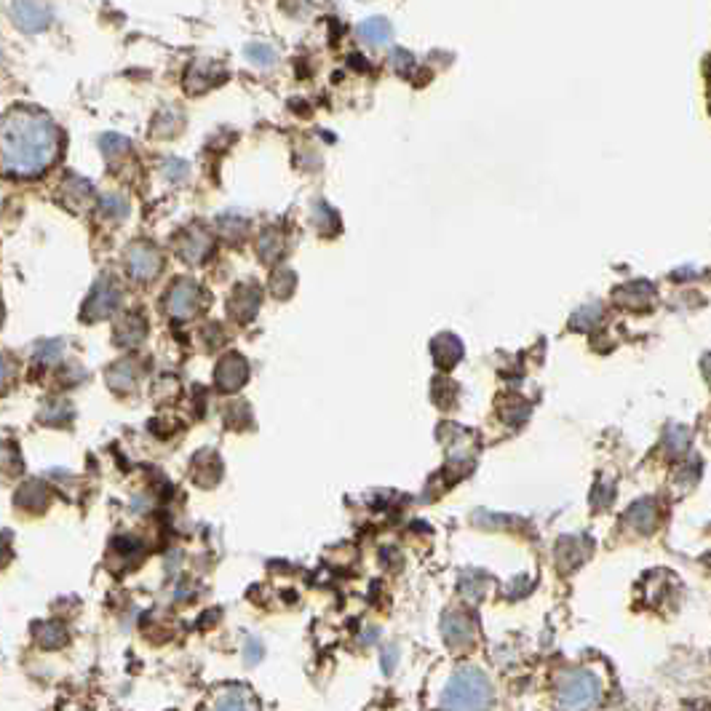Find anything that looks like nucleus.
Masks as SVG:
<instances>
[{
    "instance_id": "1",
    "label": "nucleus",
    "mask_w": 711,
    "mask_h": 711,
    "mask_svg": "<svg viewBox=\"0 0 711 711\" xmlns=\"http://www.w3.org/2000/svg\"><path fill=\"white\" fill-rule=\"evenodd\" d=\"M59 134L54 123L35 110H11L3 118V169L17 177L46 172L57 156Z\"/></svg>"
},
{
    "instance_id": "2",
    "label": "nucleus",
    "mask_w": 711,
    "mask_h": 711,
    "mask_svg": "<svg viewBox=\"0 0 711 711\" xmlns=\"http://www.w3.org/2000/svg\"><path fill=\"white\" fill-rule=\"evenodd\" d=\"M492 687L482 671L460 669L444 690L442 706L447 709H482L490 703Z\"/></svg>"
},
{
    "instance_id": "3",
    "label": "nucleus",
    "mask_w": 711,
    "mask_h": 711,
    "mask_svg": "<svg viewBox=\"0 0 711 711\" xmlns=\"http://www.w3.org/2000/svg\"><path fill=\"white\" fill-rule=\"evenodd\" d=\"M602 695V685H599L597 674H591L586 669L567 671L559 685H556V698L564 709H586L594 706Z\"/></svg>"
},
{
    "instance_id": "4",
    "label": "nucleus",
    "mask_w": 711,
    "mask_h": 711,
    "mask_svg": "<svg viewBox=\"0 0 711 711\" xmlns=\"http://www.w3.org/2000/svg\"><path fill=\"white\" fill-rule=\"evenodd\" d=\"M126 268L134 278L139 281H150V278L158 276L161 270V254L148 244H134L126 254Z\"/></svg>"
},
{
    "instance_id": "5",
    "label": "nucleus",
    "mask_w": 711,
    "mask_h": 711,
    "mask_svg": "<svg viewBox=\"0 0 711 711\" xmlns=\"http://www.w3.org/2000/svg\"><path fill=\"white\" fill-rule=\"evenodd\" d=\"M14 19L19 22L22 30L35 33L51 22V11L41 0H14Z\"/></svg>"
},
{
    "instance_id": "6",
    "label": "nucleus",
    "mask_w": 711,
    "mask_h": 711,
    "mask_svg": "<svg viewBox=\"0 0 711 711\" xmlns=\"http://www.w3.org/2000/svg\"><path fill=\"white\" fill-rule=\"evenodd\" d=\"M196 303H198L196 284L180 281V284L172 289V295L166 297V311L172 313V316H177V319H188L190 313L196 311Z\"/></svg>"
},
{
    "instance_id": "7",
    "label": "nucleus",
    "mask_w": 711,
    "mask_h": 711,
    "mask_svg": "<svg viewBox=\"0 0 711 711\" xmlns=\"http://www.w3.org/2000/svg\"><path fill=\"white\" fill-rule=\"evenodd\" d=\"M115 308H118V292H115L110 284H99V287L91 292L89 303H86V308H83V316H86L89 321H94L107 316V313H113Z\"/></svg>"
},
{
    "instance_id": "8",
    "label": "nucleus",
    "mask_w": 711,
    "mask_h": 711,
    "mask_svg": "<svg viewBox=\"0 0 711 711\" xmlns=\"http://www.w3.org/2000/svg\"><path fill=\"white\" fill-rule=\"evenodd\" d=\"M359 38L364 43H369V46H385V43H391L393 30L385 19H367V22L359 27Z\"/></svg>"
},
{
    "instance_id": "9",
    "label": "nucleus",
    "mask_w": 711,
    "mask_h": 711,
    "mask_svg": "<svg viewBox=\"0 0 711 711\" xmlns=\"http://www.w3.org/2000/svg\"><path fill=\"white\" fill-rule=\"evenodd\" d=\"M209 246H212L209 244V238H206L201 230H193L188 241L180 246V252L188 262H198V260H204L206 252H209Z\"/></svg>"
},
{
    "instance_id": "10",
    "label": "nucleus",
    "mask_w": 711,
    "mask_h": 711,
    "mask_svg": "<svg viewBox=\"0 0 711 711\" xmlns=\"http://www.w3.org/2000/svg\"><path fill=\"white\" fill-rule=\"evenodd\" d=\"M246 57L252 59L254 65L268 67L276 62V51L268 49V46H260V43H252V46H246Z\"/></svg>"
},
{
    "instance_id": "11",
    "label": "nucleus",
    "mask_w": 711,
    "mask_h": 711,
    "mask_svg": "<svg viewBox=\"0 0 711 711\" xmlns=\"http://www.w3.org/2000/svg\"><path fill=\"white\" fill-rule=\"evenodd\" d=\"M444 637L450 639V642L468 639V623L463 621V618H458V615H450L447 623H444Z\"/></svg>"
},
{
    "instance_id": "12",
    "label": "nucleus",
    "mask_w": 711,
    "mask_h": 711,
    "mask_svg": "<svg viewBox=\"0 0 711 711\" xmlns=\"http://www.w3.org/2000/svg\"><path fill=\"white\" fill-rule=\"evenodd\" d=\"M102 150H105L107 156L126 153V150H129V139L121 137V134H105V137H102Z\"/></svg>"
},
{
    "instance_id": "13",
    "label": "nucleus",
    "mask_w": 711,
    "mask_h": 711,
    "mask_svg": "<svg viewBox=\"0 0 711 711\" xmlns=\"http://www.w3.org/2000/svg\"><path fill=\"white\" fill-rule=\"evenodd\" d=\"M102 212L107 217H123L126 214V201L121 196H105L102 198Z\"/></svg>"
},
{
    "instance_id": "14",
    "label": "nucleus",
    "mask_w": 711,
    "mask_h": 711,
    "mask_svg": "<svg viewBox=\"0 0 711 711\" xmlns=\"http://www.w3.org/2000/svg\"><path fill=\"white\" fill-rule=\"evenodd\" d=\"M393 67H396L399 73H409V67H412V57H409L407 51L396 49L393 51Z\"/></svg>"
},
{
    "instance_id": "15",
    "label": "nucleus",
    "mask_w": 711,
    "mask_h": 711,
    "mask_svg": "<svg viewBox=\"0 0 711 711\" xmlns=\"http://www.w3.org/2000/svg\"><path fill=\"white\" fill-rule=\"evenodd\" d=\"M166 174H169V177H174V180H182V177L188 174V164H182V161H172V164L166 166Z\"/></svg>"
},
{
    "instance_id": "16",
    "label": "nucleus",
    "mask_w": 711,
    "mask_h": 711,
    "mask_svg": "<svg viewBox=\"0 0 711 711\" xmlns=\"http://www.w3.org/2000/svg\"><path fill=\"white\" fill-rule=\"evenodd\" d=\"M396 661H399V653H396V647H388V650H385V661H383L385 674H391L393 666H396Z\"/></svg>"
},
{
    "instance_id": "17",
    "label": "nucleus",
    "mask_w": 711,
    "mask_h": 711,
    "mask_svg": "<svg viewBox=\"0 0 711 711\" xmlns=\"http://www.w3.org/2000/svg\"><path fill=\"white\" fill-rule=\"evenodd\" d=\"M54 351H62V343L46 345V348H43V353H41V359H46V361L54 359V356H57V353H54Z\"/></svg>"
}]
</instances>
